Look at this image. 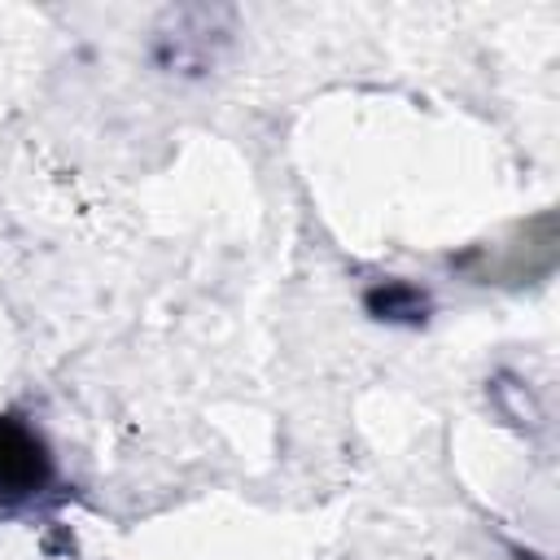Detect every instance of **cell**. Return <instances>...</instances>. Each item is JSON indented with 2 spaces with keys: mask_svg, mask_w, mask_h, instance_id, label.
Instances as JSON below:
<instances>
[{
  "mask_svg": "<svg viewBox=\"0 0 560 560\" xmlns=\"http://www.w3.org/2000/svg\"><path fill=\"white\" fill-rule=\"evenodd\" d=\"M48 481V455L31 429L0 420V494H31Z\"/></svg>",
  "mask_w": 560,
  "mask_h": 560,
  "instance_id": "1",
  "label": "cell"
}]
</instances>
